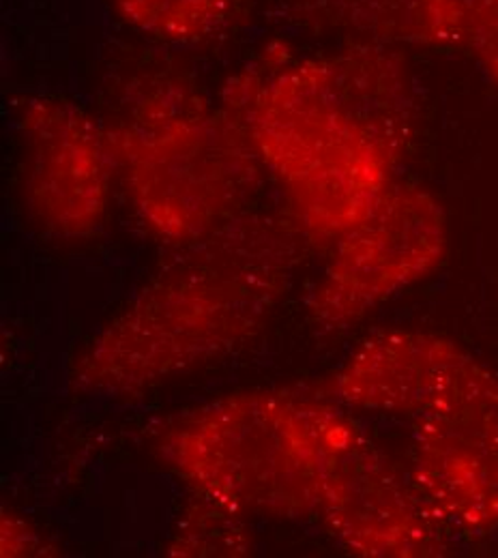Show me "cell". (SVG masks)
<instances>
[{
	"label": "cell",
	"mask_w": 498,
	"mask_h": 558,
	"mask_svg": "<svg viewBox=\"0 0 498 558\" xmlns=\"http://www.w3.org/2000/svg\"><path fill=\"white\" fill-rule=\"evenodd\" d=\"M301 226L276 213H236L174 254L84 347L82 393L132 398L254 340L290 288Z\"/></svg>",
	"instance_id": "2"
},
{
	"label": "cell",
	"mask_w": 498,
	"mask_h": 558,
	"mask_svg": "<svg viewBox=\"0 0 498 558\" xmlns=\"http://www.w3.org/2000/svg\"><path fill=\"white\" fill-rule=\"evenodd\" d=\"M179 82L141 95L110 130L130 203L159 239L183 245L209 234L252 198L263 161L245 123Z\"/></svg>",
	"instance_id": "4"
},
{
	"label": "cell",
	"mask_w": 498,
	"mask_h": 558,
	"mask_svg": "<svg viewBox=\"0 0 498 558\" xmlns=\"http://www.w3.org/2000/svg\"><path fill=\"white\" fill-rule=\"evenodd\" d=\"M409 477L449 533L498 531V409L453 407L417 417Z\"/></svg>",
	"instance_id": "9"
},
{
	"label": "cell",
	"mask_w": 498,
	"mask_h": 558,
	"mask_svg": "<svg viewBox=\"0 0 498 558\" xmlns=\"http://www.w3.org/2000/svg\"><path fill=\"white\" fill-rule=\"evenodd\" d=\"M119 15L166 44H201L234 15L239 0H112Z\"/></svg>",
	"instance_id": "11"
},
{
	"label": "cell",
	"mask_w": 498,
	"mask_h": 558,
	"mask_svg": "<svg viewBox=\"0 0 498 558\" xmlns=\"http://www.w3.org/2000/svg\"><path fill=\"white\" fill-rule=\"evenodd\" d=\"M318 518L356 557H440L449 546V531L411 477L340 409L329 429Z\"/></svg>",
	"instance_id": "6"
},
{
	"label": "cell",
	"mask_w": 498,
	"mask_h": 558,
	"mask_svg": "<svg viewBox=\"0 0 498 558\" xmlns=\"http://www.w3.org/2000/svg\"><path fill=\"white\" fill-rule=\"evenodd\" d=\"M230 108L309 236L338 241L385 192L415 130L404 59L382 44L239 77Z\"/></svg>",
	"instance_id": "1"
},
{
	"label": "cell",
	"mask_w": 498,
	"mask_h": 558,
	"mask_svg": "<svg viewBox=\"0 0 498 558\" xmlns=\"http://www.w3.org/2000/svg\"><path fill=\"white\" fill-rule=\"evenodd\" d=\"M0 537H2V557H33L44 550V539L35 533L26 520L4 513L0 522Z\"/></svg>",
	"instance_id": "14"
},
{
	"label": "cell",
	"mask_w": 498,
	"mask_h": 558,
	"mask_svg": "<svg viewBox=\"0 0 498 558\" xmlns=\"http://www.w3.org/2000/svg\"><path fill=\"white\" fill-rule=\"evenodd\" d=\"M172 537L170 553L177 557H243L252 550V539L243 515L198 496Z\"/></svg>",
	"instance_id": "12"
},
{
	"label": "cell",
	"mask_w": 498,
	"mask_h": 558,
	"mask_svg": "<svg viewBox=\"0 0 498 558\" xmlns=\"http://www.w3.org/2000/svg\"><path fill=\"white\" fill-rule=\"evenodd\" d=\"M469 48L498 84V0H469Z\"/></svg>",
	"instance_id": "13"
},
{
	"label": "cell",
	"mask_w": 498,
	"mask_h": 558,
	"mask_svg": "<svg viewBox=\"0 0 498 558\" xmlns=\"http://www.w3.org/2000/svg\"><path fill=\"white\" fill-rule=\"evenodd\" d=\"M22 185L28 210L54 236H90L106 219L119 172L110 132L70 101L31 97L20 106Z\"/></svg>",
	"instance_id": "7"
},
{
	"label": "cell",
	"mask_w": 498,
	"mask_h": 558,
	"mask_svg": "<svg viewBox=\"0 0 498 558\" xmlns=\"http://www.w3.org/2000/svg\"><path fill=\"white\" fill-rule=\"evenodd\" d=\"M338 404L385 415L453 407L498 409V374L449 338L385 331L365 338L331 378Z\"/></svg>",
	"instance_id": "8"
},
{
	"label": "cell",
	"mask_w": 498,
	"mask_h": 558,
	"mask_svg": "<svg viewBox=\"0 0 498 558\" xmlns=\"http://www.w3.org/2000/svg\"><path fill=\"white\" fill-rule=\"evenodd\" d=\"M301 24L359 35L367 44L469 46V0H284Z\"/></svg>",
	"instance_id": "10"
},
{
	"label": "cell",
	"mask_w": 498,
	"mask_h": 558,
	"mask_svg": "<svg viewBox=\"0 0 498 558\" xmlns=\"http://www.w3.org/2000/svg\"><path fill=\"white\" fill-rule=\"evenodd\" d=\"M338 407L284 391H245L185 415L159 440L161 458L217 505L269 520L318 515Z\"/></svg>",
	"instance_id": "3"
},
{
	"label": "cell",
	"mask_w": 498,
	"mask_h": 558,
	"mask_svg": "<svg viewBox=\"0 0 498 558\" xmlns=\"http://www.w3.org/2000/svg\"><path fill=\"white\" fill-rule=\"evenodd\" d=\"M447 217L417 185H391L376 207L336 243L307 312L327 331H342L398 292L426 279L447 252Z\"/></svg>",
	"instance_id": "5"
}]
</instances>
